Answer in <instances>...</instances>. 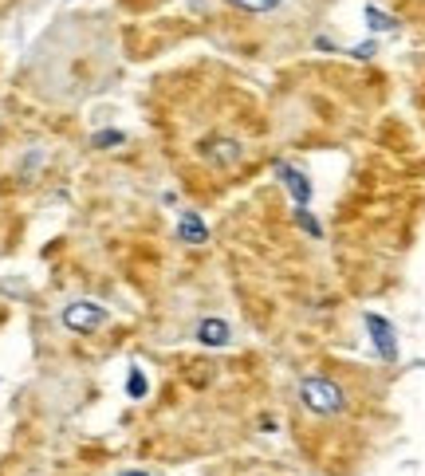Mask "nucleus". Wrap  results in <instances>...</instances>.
Here are the masks:
<instances>
[{
    "label": "nucleus",
    "instance_id": "10",
    "mask_svg": "<svg viewBox=\"0 0 425 476\" xmlns=\"http://www.w3.org/2000/svg\"><path fill=\"white\" fill-rule=\"evenodd\" d=\"M123 476H150V472H123Z\"/></svg>",
    "mask_w": 425,
    "mask_h": 476
},
{
    "label": "nucleus",
    "instance_id": "5",
    "mask_svg": "<svg viewBox=\"0 0 425 476\" xmlns=\"http://www.w3.org/2000/svg\"><path fill=\"white\" fill-rule=\"evenodd\" d=\"M182 236H185V241H193V244H201V241H209V229H201V221H197L193 213H185L182 217Z\"/></svg>",
    "mask_w": 425,
    "mask_h": 476
},
{
    "label": "nucleus",
    "instance_id": "7",
    "mask_svg": "<svg viewBox=\"0 0 425 476\" xmlns=\"http://www.w3.org/2000/svg\"><path fill=\"white\" fill-rule=\"evenodd\" d=\"M370 331H374V339H378V346L387 354H394V339H390V327L378 319V315H370Z\"/></svg>",
    "mask_w": 425,
    "mask_h": 476
},
{
    "label": "nucleus",
    "instance_id": "2",
    "mask_svg": "<svg viewBox=\"0 0 425 476\" xmlns=\"http://www.w3.org/2000/svg\"><path fill=\"white\" fill-rule=\"evenodd\" d=\"M106 323V311L95 303H72L64 311V327L67 331H98Z\"/></svg>",
    "mask_w": 425,
    "mask_h": 476
},
{
    "label": "nucleus",
    "instance_id": "3",
    "mask_svg": "<svg viewBox=\"0 0 425 476\" xmlns=\"http://www.w3.org/2000/svg\"><path fill=\"white\" fill-rule=\"evenodd\" d=\"M225 4L244 16H272V13H284L292 0H225Z\"/></svg>",
    "mask_w": 425,
    "mask_h": 476
},
{
    "label": "nucleus",
    "instance_id": "4",
    "mask_svg": "<svg viewBox=\"0 0 425 476\" xmlns=\"http://www.w3.org/2000/svg\"><path fill=\"white\" fill-rule=\"evenodd\" d=\"M197 343L213 346V351H217V346H225V343H229V323H225V319H205L201 327H197Z\"/></svg>",
    "mask_w": 425,
    "mask_h": 476
},
{
    "label": "nucleus",
    "instance_id": "8",
    "mask_svg": "<svg viewBox=\"0 0 425 476\" xmlns=\"http://www.w3.org/2000/svg\"><path fill=\"white\" fill-rule=\"evenodd\" d=\"M126 394H131V398H146V374H142V370H131V382H126Z\"/></svg>",
    "mask_w": 425,
    "mask_h": 476
},
{
    "label": "nucleus",
    "instance_id": "1",
    "mask_svg": "<svg viewBox=\"0 0 425 476\" xmlns=\"http://www.w3.org/2000/svg\"><path fill=\"white\" fill-rule=\"evenodd\" d=\"M300 402L315 418H335V413H343V405H347V394H343L339 382L323 378V374H311V378L300 382Z\"/></svg>",
    "mask_w": 425,
    "mask_h": 476
},
{
    "label": "nucleus",
    "instance_id": "9",
    "mask_svg": "<svg viewBox=\"0 0 425 476\" xmlns=\"http://www.w3.org/2000/svg\"><path fill=\"white\" fill-rule=\"evenodd\" d=\"M111 142H123V134H98L95 146H111Z\"/></svg>",
    "mask_w": 425,
    "mask_h": 476
},
{
    "label": "nucleus",
    "instance_id": "6",
    "mask_svg": "<svg viewBox=\"0 0 425 476\" xmlns=\"http://www.w3.org/2000/svg\"><path fill=\"white\" fill-rule=\"evenodd\" d=\"M280 177L292 185V197H295V201H308V197H311V185L303 182V177L295 174V170H288V166H284V170H280Z\"/></svg>",
    "mask_w": 425,
    "mask_h": 476
}]
</instances>
